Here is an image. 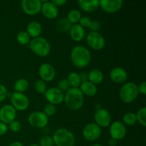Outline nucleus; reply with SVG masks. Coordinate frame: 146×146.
<instances>
[{
    "label": "nucleus",
    "mask_w": 146,
    "mask_h": 146,
    "mask_svg": "<svg viewBox=\"0 0 146 146\" xmlns=\"http://www.w3.org/2000/svg\"><path fill=\"white\" fill-rule=\"evenodd\" d=\"M38 75L41 80L44 82L52 81L56 77V71L54 67L48 63H44L38 68Z\"/></svg>",
    "instance_id": "obj_15"
},
{
    "label": "nucleus",
    "mask_w": 146,
    "mask_h": 146,
    "mask_svg": "<svg viewBox=\"0 0 146 146\" xmlns=\"http://www.w3.org/2000/svg\"><path fill=\"white\" fill-rule=\"evenodd\" d=\"M67 81L69 84L70 87L74 88H78L81 84L82 83L81 77H80V74L77 72L70 73L69 75L68 76V78H67Z\"/></svg>",
    "instance_id": "obj_24"
},
{
    "label": "nucleus",
    "mask_w": 146,
    "mask_h": 146,
    "mask_svg": "<svg viewBox=\"0 0 146 146\" xmlns=\"http://www.w3.org/2000/svg\"><path fill=\"white\" fill-rule=\"evenodd\" d=\"M101 23L98 20H94V21H91V24H90L89 28L91 31H94V32H98L100 29H101Z\"/></svg>",
    "instance_id": "obj_37"
},
{
    "label": "nucleus",
    "mask_w": 146,
    "mask_h": 146,
    "mask_svg": "<svg viewBox=\"0 0 146 146\" xmlns=\"http://www.w3.org/2000/svg\"><path fill=\"white\" fill-rule=\"evenodd\" d=\"M57 88L59 90H61V91H66V92L69 88H71V87H70L69 84H68L67 79L64 78V79H61L58 81V87Z\"/></svg>",
    "instance_id": "obj_34"
},
{
    "label": "nucleus",
    "mask_w": 146,
    "mask_h": 146,
    "mask_svg": "<svg viewBox=\"0 0 146 146\" xmlns=\"http://www.w3.org/2000/svg\"><path fill=\"white\" fill-rule=\"evenodd\" d=\"M30 146H39V145H38V144H31Z\"/></svg>",
    "instance_id": "obj_46"
},
{
    "label": "nucleus",
    "mask_w": 146,
    "mask_h": 146,
    "mask_svg": "<svg viewBox=\"0 0 146 146\" xmlns=\"http://www.w3.org/2000/svg\"><path fill=\"white\" fill-rule=\"evenodd\" d=\"M64 101L68 109L78 111L84 106V96L80 91L79 88H71L66 92Z\"/></svg>",
    "instance_id": "obj_2"
},
{
    "label": "nucleus",
    "mask_w": 146,
    "mask_h": 146,
    "mask_svg": "<svg viewBox=\"0 0 146 146\" xmlns=\"http://www.w3.org/2000/svg\"><path fill=\"white\" fill-rule=\"evenodd\" d=\"M91 21L92 20L89 18L88 17L84 16V17H81V19L79 20V25L81 26L83 28H89L90 24H91Z\"/></svg>",
    "instance_id": "obj_36"
},
{
    "label": "nucleus",
    "mask_w": 146,
    "mask_h": 146,
    "mask_svg": "<svg viewBox=\"0 0 146 146\" xmlns=\"http://www.w3.org/2000/svg\"><path fill=\"white\" fill-rule=\"evenodd\" d=\"M104 74L99 69L95 68V69L90 71V72L88 74V81L92 84H95L96 86L97 84H100L101 83H102L104 81Z\"/></svg>",
    "instance_id": "obj_23"
},
{
    "label": "nucleus",
    "mask_w": 146,
    "mask_h": 146,
    "mask_svg": "<svg viewBox=\"0 0 146 146\" xmlns=\"http://www.w3.org/2000/svg\"><path fill=\"white\" fill-rule=\"evenodd\" d=\"M51 2H52L54 5L56 6V7H61V6L64 5L67 1H66V0H52Z\"/></svg>",
    "instance_id": "obj_41"
},
{
    "label": "nucleus",
    "mask_w": 146,
    "mask_h": 146,
    "mask_svg": "<svg viewBox=\"0 0 146 146\" xmlns=\"http://www.w3.org/2000/svg\"><path fill=\"white\" fill-rule=\"evenodd\" d=\"M9 146H24L21 143L19 142V141H14V142L11 143Z\"/></svg>",
    "instance_id": "obj_44"
},
{
    "label": "nucleus",
    "mask_w": 146,
    "mask_h": 146,
    "mask_svg": "<svg viewBox=\"0 0 146 146\" xmlns=\"http://www.w3.org/2000/svg\"><path fill=\"white\" fill-rule=\"evenodd\" d=\"M44 96L48 104L54 106L61 104L64 99V92L58 89L57 87H51L47 89L44 94Z\"/></svg>",
    "instance_id": "obj_11"
},
{
    "label": "nucleus",
    "mask_w": 146,
    "mask_h": 146,
    "mask_svg": "<svg viewBox=\"0 0 146 146\" xmlns=\"http://www.w3.org/2000/svg\"><path fill=\"white\" fill-rule=\"evenodd\" d=\"M54 145L56 146H74L75 135L66 128H58L52 136Z\"/></svg>",
    "instance_id": "obj_3"
},
{
    "label": "nucleus",
    "mask_w": 146,
    "mask_h": 146,
    "mask_svg": "<svg viewBox=\"0 0 146 146\" xmlns=\"http://www.w3.org/2000/svg\"><path fill=\"white\" fill-rule=\"evenodd\" d=\"M108 144L109 146H116L118 144V141L116 140L113 139V138H111L108 141Z\"/></svg>",
    "instance_id": "obj_42"
},
{
    "label": "nucleus",
    "mask_w": 146,
    "mask_h": 146,
    "mask_svg": "<svg viewBox=\"0 0 146 146\" xmlns=\"http://www.w3.org/2000/svg\"><path fill=\"white\" fill-rule=\"evenodd\" d=\"M95 123L100 128H107L111 124V115L110 113L104 108H99L96 110L94 114Z\"/></svg>",
    "instance_id": "obj_13"
},
{
    "label": "nucleus",
    "mask_w": 146,
    "mask_h": 146,
    "mask_svg": "<svg viewBox=\"0 0 146 146\" xmlns=\"http://www.w3.org/2000/svg\"><path fill=\"white\" fill-rule=\"evenodd\" d=\"M85 30L78 24H73L69 30L70 37L72 40L76 42L81 41L85 37Z\"/></svg>",
    "instance_id": "obj_19"
},
{
    "label": "nucleus",
    "mask_w": 146,
    "mask_h": 146,
    "mask_svg": "<svg viewBox=\"0 0 146 146\" xmlns=\"http://www.w3.org/2000/svg\"><path fill=\"white\" fill-rule=\"evenodd\" d=\"M124 125H128V126H133L135 125L137 123V118L135 113L133 112H128L124 114L123 117Z\"/></svg>",
    "instance_id": "obj_28"
},
{
    "label": "nucleus",
    "mask_w": 146,
    "mask_h": 146,
    "mask_svg": "<svg viewBox=\"0 0 146 146\" xmlns=\"http://www.w3.org/2000/svg\"><path fill=\"white\" fill-rule=\"evenodd\" d=\"M39 146H54V141L52 137L49 135H44L39 140Z\"/></svg>",
    "instance_id": "obj_33"
},
{
    "label": "nucleus",
    "mask_w": 146,
    "mask_h": 146,
    "mask_svg": "<svg viewBox=\"0 0 146 146\" xmlns=\"http://www.w3.org/2000/svg\"><path fill=\"white\" fill-rule=\"evenodd\" d=\"M78 4L82 11L86 13L94 12L99 7V1L92 0V1H86V0H79Z\"/></svg>",
    "instance_id": "obj_21"
},
{
    "label": "nucleus",
    "mask_w": 146,
    "mask_h": 146,
    "mask_svg": "<svg viewBox=\"0 0 146 146\" xmlns=\"http://www.w3.org/2000/svg\"><path fill=\"white\" fill-rule=\"evenodd\" d=\"M27 31L31 38H35L39 37L42 33V26L38 21H31L27 24Z\"/></svg>",
    "instance_id": "obj_20"
},
{
    "label": "nucleus",
    "mask_w": 146,
    "mask_h": 146,
    "mask_svg": "<svg viewBox=\"0 0 146 146\" xmlns=\"http://www.w3.org/2000/svg\"><path fill=\"white\" fill-rule=\"evenodd\" d=\"M138 86L133 82H127L121 86L119 96L121 101L125 104L133 102L138 96Z\"/></svg>",
    "instance_id": "obj_5"
},
{
    "label": "nucleus",
    "mask_w": 146,
    "mask_h": 146,
    "mask_svg": "<svg viewBox=\"0 0 146 146\" xmlns=\"http://www.w3.org/2000/svg\"><path fill=\"white\" fill-rule=\"evenodd\" d=\"M137 118V122L139 123L141 125L145 127L146 125V108L142 107L140 108L135 113Z\"/></svg>",
    "instance_id": "obj_30"
},
{
    "label": "nucleus",
    "mask_w": 146,
    "mask_h": 146,
    "mask_svg": "<svg viewBox=\"0 0 146 146\" xmlns=\"http://www.w3.org/2000/svg\"><path fill=\"white\" fill-rule=\"evenodd\" d=\"M34 90L36 91L38 94H44L45 92L46 91V82H44L42 80H37L34 82Z\"/></svg>",
    "instance_id": "obj_31"
},
{
    "label": "nucleus",
    "mask_w": 146,
    "mask_h": 146,
    "mask_svg": "<svg viewBox=\"0 0 146 146\" xmlns=\"http://www.w3.org/2000/svg\"><path fill=\"white\" fill-rule=\"evenodd\" d=\"M91 146H103V145H100V144H94V145H91Z\"/></svg>",
    "instance_id": "obj_45"
},
{
    "label": "nucleus",
    "mask_w": 146,
    "mask_h": 146,
    "mask_svg": "<svg viewBox=\"0 0 146 146\" xmlns=\"http://www.w3.org/2000/svg\"><path fill=\"white\" fill-rule=\"evenodd\" d=\"M29 85V81L26 78H19L14 83V89L15 92L24 93L28 89Z\"/></svg>",
    "instance_id": "obj_25"
},
{
    "label": "nucleus",
    "mask_w": 146,
    "mask_h": 146,
    "mask_svg": "<svg viewBox=\"0 0 146 146\" xmlns=\"http://www.w3.org/2000/svg\"><path fill=\"white\" fill-rule=\"evenodd\" d=\"M86 42L92 49L100 51L106 46V40L99 32L91 31L86 35Z\"/></svg>",
    "instance_id": "obj_8"
},
{
    "label": "nucleus",
    "mask_w": 146,
    "mask_h": 146,
    "mask_svg": "<svg viewBox=\"0 0 146 146\" xmlns=\"http://www.w3.org/2000/svg\"><path fill=\"white\" fill-rule=\"evenodd\" d=\"M42 112L48 117L52 116V115H54V114L56 113V106L51 104H48H48H46V105L44 106Z\"/></svg>",
    "instance_id": "obj_32"
},
{
    "label": "nucleus",
    "mask_w": 146,
    "mask_h": 146,
    "mask_svg": "<svg viewBox=\"0 0 146 146\" xmlns=\"http://www.w3.org/2000/svg\"><path fill=\"white\" fill-rule=\"evenodd\" d=\"M71 59L76 67L82 68L86 67L90 64L91 54L86 47L84 46H76L71 50Z\"/></svg>",
    "instance_id": "obj_1"
},
{
    "label": "nucleus",
    "mask_w": 146,
    "mask_h": 146,
    "mask_svg": "<svg viewBox=\"0 0 146 146\" xmlns=\"http://www.w3.org/2000/svg\"><path fill=\"white\" fill-rule=\"evenodd\" d=\"M81 17H82L81 13L78 9H72L68 13L66 19L73 25V24H78V22H79V20L81 19Z\"/></svg>",
    "instance_id": "obj_27"
},
{
    "label": "nucleus",
    "mask_w": 146,
    "mask_h": 146,
    "mask_svg": "<svg viewBox=\"0 0 146 146\" xmlns=\"http://www.w3.org/2000/svg\"><path fill=\"white\" fill-rule=\"evenodd\" d=\"M123 6L121 0H101L99 1V7L105 12L108 14H114L119 11Z\"/></svg>",
    "instance_id": "obj_16"
},
{
    "label": "nucleus",
    "mask_w": 146,
    "mask_h": 146,
    "mask_svg": "<svg viewBox=\"0 0 146 146\" xmlns=\"http://www.w3.org/2000/svg\"><path fill=\"white\" fill-rule=\"evenodd\" d=\"M79 87L80 91L84 94V96H86L88 97L94 96L98 92V88L96 86L88 81L81 83Z\"/></svg>",
    "instance_id": "obj_22"
},
{
    "label": "nucleus",
    "mask_w": 146,
    "mask_h": 146,
    "mask_svg": "<svg viewBox=\"0 0 146 146\" xmlns=\"http://www.w3.org/2000/svg\"><path fill=\"white\" fill-rule=\"evenodd\" d=\"M128 73L122 67H115L110 72V78L116 84H123L128 79Z\"/></svg>",
    "instance_id": "obj_18"
},
{
    "label": "nucleus",
    "mask_w": 146,
    "mask_h": 146,
    "mask_svg": "<svg viewBox=\"0 0 146 146\" xmlns=\"http://www.w3.org/2000/svg\"><path fill=\"white\" fill-rule=\"evenodd\" d=\"M10 99L11 106L15 108L16 111H26L29 106V100L24 93H13Z\"/></svg>",
    "instance_id": "obj_6"
},
{
    "label": "nucleus",
    "mask_w": 146,
    "mask_h": 146,
    "mask_svg": "<svg viewBox=\"0 0 146 146\" xmlns=\"http://www.w3.org/2000/svg\"><path fill=\"white\" fill-rule=\"evenodd\" d=\"M28 122L29 125L34 128H43L48 124V117L42 111H34L29 115Z\"/></svg>",
    "instance_id": "obj_7"
},
{
    "label": "nucleus",
    "mask_w": 146,
    "mask_h": 146,
    "mask_svg": "<svg viewBox=\"0 0 146 146\" xmlns=\"http://www.w3.org/2000/svg\"><path fill=\"white\" fill-rule=\"evenodd\" d=\"M29 48L34 54L40 57H45L49 54L51 45L46 38L37 37L32 38L29 43Z\"/></svg>",
    "instance_id": "obj_4"
},
{
    "label": "nucleus",
    "mask_w": 146,
    "mask_h": 146,
    "mask_svg": "<svg viewBox=\"0 0 146 146\" xmlns=\"http://www.w3.org/2000/svg\"><path fill=\"white\" fill-rule=\"evenodd\" d=\"M72 24L68 21L66 18H61L56 22V29L61 32L69 31Z\"/></svg>",
    "instance_id": "obj_26"
},
{
    "label": "nucleus",
    "mask_w": 146,
    "mask_h": 146,
    "mask_svg": "<svg viewBox=\"0 0 146 146\" xmlns=\"http://www.w3.org/2000/svg\"><path fill=\"white\" fill-rule=\"evenodd\" d=\"M17 111L11 105H4L0 108V121L4 123L9 124L16 120Z\"/></svg>",
    "instance_id": "obj_14"
},
{
    "label": "nucleus",
    "mask_w": 146,
    "mask_h": 146,
    "mask_svg": "<svg viewBox=\"0 0 146 146\" xmlns=\"http://www.w3.org/2000/svg\"><path fill=\"white\" fill-rule=\"evenodd\" d=\"M101 128L95 123H90L85 125L83 130V136L86 141H95L101 135Z\"/></svg>",
    "instance_id": "obj_9"
},
{
    "label": "nucleus",
    "mask_w": 146,
    "mask_h": 146,
    "mask_svg": "<svg viewBox=\"0 0 146 146\" xmlns=\"http://www.w3.org/2000/svg\"><path fill=\"white\" fill-rule=\"evenodd\" d=\"M80 77H81V82L88 81V74H86V73H81L80 74Z\"/></svg>",
    "instance_id": "obj_43"
},
{
    "label": "nucleus",
    "mask_w": 146,
    "mask_h": 146,
    "mask_svg": "<svg viewBox=\"0 0 146 146\" xmlns=\"http://www.w3.org/2000/svg\"><path fill=\"white\" fill-rule=\"evenodd\" d=\"M7 96H8L7 88L3 84H0V102L4 101L7 98Z\"/></svg>",
    "instance_id": "obj_38"
},
{
    "label": "nucleus",
    "mask_w": 146,
    "mask_h": 146,
    "mask_svg": "<svg viewBox=\"0 0 146 146\" xmlns=\"http://www.w3.org/2000/svg\"><path fill=\"white\" fill-rule=\"evenodd\" d=\"M41 11L43 15L48 19H54L58 15V9L56 6L49 1H41Z\"/></svg>",
    "instance_id": "obj_17"
},
{
    "label": "nucleus",
    "mask_w": 146,
    "mask_h": 146,
    "mask_svg": "<svg viewBox=\"0 0 146 146\" xmlns=\"http://www.w3.org/2000/svg\"><path fill=\"white\" fill-rule=\"evenodd\" d=\"M8 131V125L0 121V135H4Z\"/></svg>",
    "instance_id": "obj_40"
},
{
    "label": "nucleus",
    "mask_w": 146,
    "mask_h": 146,
    "mask_svg": "<svg viewBox=\"0 0 146 146\" xmlns=\"http://www.w3.org/2000/svg\"><path fill=\"white\" fill-rule=\"evenodd\" d=\"M31 37L26 31H21L17 34V40L18 43L21 45H27L29 44L31 41Z\"/></svg>",
    "instance_id": "obj_29"
},
{
    "label": "nucleus",
    "mask_w": 146,
    "mask_h": 146,
    "mask_svg": "<svg viewBox=\"0 0 146 146\" xmlns=\"http://www.w3.org/2000/svg\"><path fill=\"white\" fill-rule=\"evenodd\" d=\"M138 93L141 94L142 95H145L146 94V83L145 81H143L139 86H138Z\"/></svg>",
    "instance_id": "obj_39"
},
{
    "label": "nucleus",
    "mask_w": 146,
    "mask_h": 146,
    "mask_svg": "<svg viewBox=\"0 0 146 146\" xmlns=\"http://www.w3.org/2000/svg\"><path fill=\"white\" fill-rule=\"evenodd\" d=\"M21 6L26 14L33 16L41 11L42 2L41 0H23L21 2Z\"/></svg>",
    "instance_id": "obj_10"
},
{
    "label": "nucleus",
    "mask_w": 146,
    "mask_h": 146,
    "mask_svg": "<svg viewBox=\"0 0 146 146\" xmlns=\"http://www.w3.org/2000/svg\"><path fill=\"white\" fill-rule=\"evenodd\" d=\"M126 127L121 121H114L110 125L109 133L111 138L118 141L123 139L126 135Z\"/></svg>",
    "instance_id": "obj_12"
},
{
    "label": "nucleus",
    "mask_w": 146,
    "mask_h": 146,
    "mask_svg": "<svg viewBox=\"0 0 146 146\" xmlns=\"http://www.w3.org/2000/svg\"><path fill=\"white\" fill-rule=\"evenodd\" d=\"M9 125V129L14 133L19 132L21 128V123L19 121H17V120L13 121L12 122L10 123Z\"/></svg>",
    "instance_id": "obj_35"
}]
</instances>
